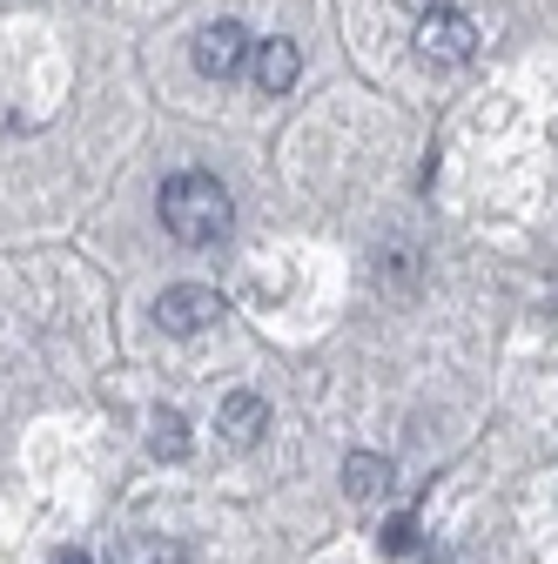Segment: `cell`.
<instances>
[{"mask_svg": "<svg viewBox=\"0 0 558 564\" xmlns=\"http://www.w3.org/2000/svg\"><path fill=\"white\" fill-rule=\"evenodd\" d=\"M249 34L236 28V21H208L202 34H195V75H208V82H236L243 67H249Z\"/></svg>", "mask_w": 558, "mask_h": 564, "instance_id": "obj_4", "label": "cell"}, {"mask_svg": "<svg viewBox=\"0 0 558 564\" xmlns=\"http://www.w3.org/2000/svg\"><path fill=\"white\" fill-rule=\"evenodd\" d=\"M431 564H451V557H431Z\"/></svg>", "mask_w": 558, "mask_h": 564, "instance_id": "obj_12", "label": "cell"}, {"mask_svg": "<svg viewBox=\"0 0 558 564\" xmlns=\"http://www.w3.org/2000/svg\"><path fill=\"white\" fill-rule=\"evenodd\" d=\"M128 564H189V551H182V544H155V538H142V544H128Z\"/></svg>", "mask_w": 558, "mask_h": 564, "instance_id": "obj_10", "label": "cell"}, {"mask_svg": "<svg viewBox=\"0 0 558 564\" xmlns=\"http://www.w3.org/2000/svg\"><path fill=\"white\" fill-rule=\"evenodd\" d=\"M216 423H223V444H236V451H256V444H262V431H269V403H262L256 390H229Z\"/></svg>", "mask_w": 558, "mask_h": 564, "instance_id": "obj_6", "label": "cell"}, {"mask_svg": "<svg viewBox=\"0 0 558 564\" xmlns=\"http://www.w3.org/2000/svg\"><path fill=\"white\" fill-rule=\"evenodd\" d=\"M54 564H95L88 551H75V544H67V551H54Z\"/></svg>", "mask_w": 558, "mask_h": 564, "instance_id": "obj_11", "label": "cell"}, {"mask_svg": "<svg viewBox=\"0 0 558 564\" xmlns=\"http://www.w3.org/2000/svg\"><path fill=\"white\" fill-rule=\"evenodd\" d=\"M417 544H425V531H417V518H410V511L384 518V531H377V551H390V557H410Z\"/></svg>", "mask_w": 558, "mask_h": 564, "instance_id": "obj_9", "label": "cell"}, {"mask_svg": "<svg viewBox=\"0 0 558 564\" xmlns=\"http://www.w3.org/2000/svg\"><path fill=\"white\" fill-rule=\"evenodd\" d=\"M471 54H477V28L458 8H431L417 21V61L425 67H464Z\"/></svg>", "mask_w": 558, "mask_h": 564, "instance_id": "obj_2", "label": "cell"}, {"mask_svg": "<svg viewBox=\"0 0 558 564\" xmlns=\"http://www.w3.org/2000/svg\"><path fill=\"white\" fill-rule=\"evenodd\" d=\"M297 75H303V47H297V41L276 34V41H256V47H249V82H256L262 95H290Z\"/></svg>", "mask_w": 558, "mask_h": 564, "instance_id": "obj_5", "label": "cell"}, {"mask_svg": "<svg viewBox=\"0 0 558 564\" xmlns=\"http://www.w3.org/2000/svg\"><path fill=\"white\" fill-rule=\"evenodd\" d=\"M149 451H155L162 464H182V457H189V416H182V410H162V416H155Z\"/></svg>", "mask_w": 558, "mask_h": 564, "instance_id": "obj_8", "label": "cell"}, {"mask_svg": "<svg viewBox=\"0 0 558 564\" xmlns=\"http://www.w3.org/2000/svg\"><path fill=\"white\" fill-rule=\"evenodd\" d=\"M229 223H236V202H229V188L208 175V169H182V175L162 182V229L175 242H189V249L223 242Z\"/></svg>", "mask_w": 558, "mask_h": 564, "instance_id": "obj_1", "label": "cell"}, {"mask_svg": "<svg viewBox=\"0 0 558 564\" xmlns=\"http://www.w3.org/2000/svg\"><path fill=\"white\" fill-rule=\"evenodd\" d=\"M390 484H397V464L390 457H377V451H351V457H343V490H351L357 505L384 498Z\"/></svg>", "mask_w": 558, "mask_h": 564, "instance_id": "obj_7", "label": "cell"}, {"mask_svg": "<svg viewBox=\"0 0 558 564\" xmlns=\"http://www.w3.org/2000/svg\"><path fill=\"white\" fill-rule=\"evenodd\" d=\"M155 323L169 336H202V329L223 323V296L202 290V282H175V290H162V303H155Z\"/></svg>", "mask_w": 558, "mask_h": 564, "instance_id": "obj_3", "label": "cell"}]
</instances>
